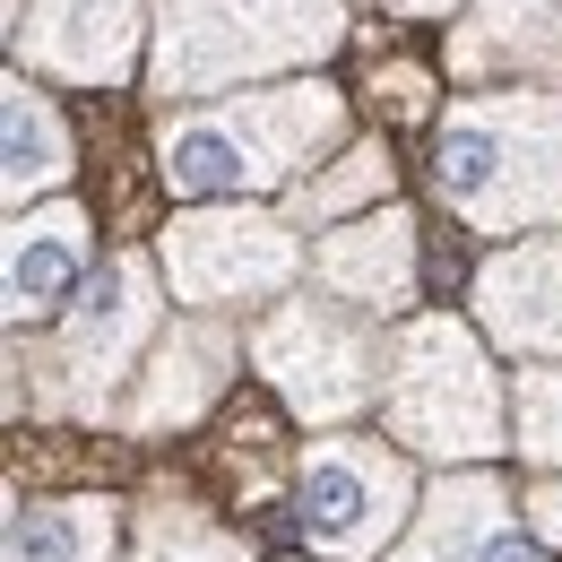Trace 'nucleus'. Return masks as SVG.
<instances>
[{"label":"nucleus","mask_w":562,"mask_h":562,"mask_svg":"<svg viewBox=\"0 0 562 562\" xmlns=\"http://www.w3.org/2000/svg\"><path fill=\"white\" fill-rule=\"evenodd\" d=\"M216 381H225V338L216 329H182V338H165V355H156V381L131 398V424L156 432V424L200 416L216 398Z\"/></svg>","instance_id":"nucleus-14"},{"label":"nucleus","mask_w":562,"mask_h":562,"mask_svg":"<svg viewBox=\"0 0 562 562\" xmlns=\"http://www.w3.org/2000/svg\"><path fill=\"white\" fill-rule=\"evenodd\" d=\"M338 44V0H165V53L156 87L200 95L243 70L278 61H321Z\"/></svg>","instance_id":"nucleus-2"},{"label":"nucleus","mask_w":562,"mask_h":562,"mask_svg":"<svg viewBox=\"0 0 562 562\" xmlns=\"http://www.w3.org/2000/svg\"><path fill=\"white\" fill-rule=\"evenodd\" d=\"M476 312L502 347L554 355L562 347V243H519L476 278Z\"/></svg>","instance_id":"nucleus-11"},{"label":"nucleus","mask_w":562,"mask_h":562,"mask_svg":"<svg viewBox=\"0 0 562 562\" xmlns=\"http://www.w3.org/2000/svg\"><path fill=\"white\" fill-rule=\"evenodd\" d=\"M398 562H546V554H537V528L510 519L502 485L468 476V485H441L424 502V528Z\"/></svg>","instance_id":"nucleus-9"},{"label":"nucleus","mask_w":562,"mask_h":562,"mask_svg":"<svg viewBox=\"0 0 562 562\" xmlns=\"http://www.w3.org/2000/svg\"><path fill=\"white\" fill-rule=\"evenodd\" d=\"M9 9H18V0H9Z\"/></svg>","instance_id":"nucleus-23"},{"label":"nucleus","mask_w":562,"mask_h":562,"mask_svg":"<svg viewBox=\"0 0 562 562\" xmlns=\"http://www.w3.org/2000/svg\"><path fill=\"white\" fill-rule=\"evenodd\" d=\"M165 269L191 303H243L294 278V243L269 216H182L165 234Z\"/></svg>","instance_id":"nucleus-8"},{"label":"nucleus","mask_w":562,"mask_h":562,"mask_svg":"<svg viewBox=\"0 0 562 562\" xmlns=\"http://www.w3.org/2000/svg\"><path fill=\"white\" fill-rule=\"evenodd\" d=\"M18 44L44 70L104 87V78L131 70V0H35L18 18Z\"/></svg>","instance_id":"nucleus-10"},{"label":"nucleus","mask_w":562,"mask_h":562,"mask_svg":"<svg viewBox=\"0 0 562 562\" xmlns=\"http://www.w3.org/2000/svg\"><path fill=\"white\" fill-rule=\"evenodd\" d=\"M251 363L285 390L294 416H355L372 398V372H381V347L372 329H355L338 303H285L251 329Z\"/></svg>","instance_id":"nucleus-5"},{"label":"nucleus","mask_w":562,"mask_h":562,"mask_svg":"<svg viewBox=\"0 0 562 562\" xmlns=\"http://www.w3.org/2000/svg\"><path fill=\"white\" fill-rule=\"evenodd\" d=\"M87 269V216L78 209H44L9 225V321H35L53 312Z\"/></svg>","instance_id":"nucleus-12"},{"label":"nucleus","mask_w":562,"mask_h":562,"mask_svg":"<svg viewBox=\"0 0 562 562\" xmlns=\"http://www.w3.org/2000/svg\"><path fill=\"white\" fill-rule=\"evenodd\" d=\"M147 321H156L147 269L139 260H113L104 278L87 285V303H78L70 338H61V363H53L44 398L70 407V416H113V381L131 372V347L147 338Z\"/></svg>","instance_id":"nucleus-7"},{"label":"nucleus","mask_w":562,"mask_h":562,"mask_svg":"<svg viewBox=\"0 0 562 562\" xmlns=\"http://www.w3.org/2000/svg\"><path fill=\"white\" fill-rule=\"evenodd\" d=\"M510 61H562V0H485L476 35L459 44V70H510Z\"/></svg>","instance_id":"nucleus-16"},{"label":"nucleus","mask_w":562,"mask_h":562,"mask_svg":"<svg viewBox=\"0 0 562 562\" xmlns=\"http://www.w3.org/2000/svg\"><path fill=\"white\" fill-rule=\"evenodd\" d=\"M104 554H113L104 502H44V510H18V528H9V562H104Z\"/></svg>","instance_id":"nucleus-17"},{"label":"nucleus","mask_w":562,"mask_h":562,"mask_svg":"<svg viewBox=\"0 0 562 562\" xmlns=\"http://www.w3.org/2000/svg\"><path fill=\"white\" fill-rule=\"evenodd\" d=\"M519 450L562 468V372H519Z\"/></svg>","instance_id":"nucleus-18"},{"label":"nucleus","mask_w":562,"mask_h":562,"mask_svg":"<svg viewBox=\"0 0 562 562\" xmlns=\"http://www.w3.org/2000/svg\"><path fill=\"white\" fill-rule=\"evenodd\" d=\"M528 528H537V537H554V546H562V485H546L537 502H528Z\"/></svg>","instance_id":"nucleus-21"},{"label":"nucleus","mask_w":562,"mask_h":562,"mask_svg":"<svg viewBox=\"0 0 562 562\" xmlns=\"http://www.w3.org/2000/svg\"><path fill=\"white\" fill-rule=\"evenodd\" d=\"M390 424H398L407 450H432V459H485L493 441H502L493 372H485V355L468 347L459 321H416V329L398 338Z\"/></svg>","instance_id":"nucleus-4"},{"label":"nucleus","mask_w":562,"mask_h":562,"mask_svg":"<svg viewBox=\"0 0 562 562\" xmlns=\"http://www.w3.org/2000/svg\"><path fill=\"white\" fill-rule=\"evenodd\" d=\"M321 278L338 285V294H355V303H407L416 294V225L390 209L372 216V225H355V234H329L321 243Z\"/></svg>","instance_id":"nucleus-13"},{"label":"nucleus","mask_w":562,"mask_h":562,"mask_svg":"<svg viewBox=\"0 0 562 562\" xmlns=\"http://www.w3.org/2000/svg\"><path fill=\"white\" fill-rule=\"evenodd\" d=\"M139 562H243L216 528H200V519H182V510H165L156 528H147V546H139Z\"/></svg>","instance_id":"nucleus-19"},{"label":"nucleus","mask_w":562,"mask_h":562,"mask_svg":"<svg viewBox=\"0 0 562 562\" xmlns=\"http://www.w3.org/2000/svg\"><path fill=\"white\" fill-rule=\"evenodd\" d=\"M407 519V476L372 441H321L294 476V528L321 554H381L390 528Z\"/></svg>","instance_id":"nucleus-6"},{"label":"nucleus","mask_w":562,"mask_h":562,"mask_svg":"<svg viewBox=\"0 0 562 562\" xmlns=\"http://www.w3.org/2000/svg\"><path fill=\"white\" fill-rule=\"evenodd\" d=\"M372 182H381V156H347V173H338V182H312V191H303V216L347 209L355 191H372Z\"/></svg>","instance_id":"nucleus-20"},{"label":"nucleus","mask_w":562,"mask_h":562,"mask_svg":"<svg viewBox=\"0 0 562 562\" xmlns=\"http://www.w3.org/2000/svg\"><path fill=\"white\" fill-rule=\"evenodd\" d=\"M432 182L441 200L476 225H528L562 209V95H502L468 104L432 139Z\"/></svg>","instance_id":"nucleus-1"},{"label":"nucleus","mask_w":562,"mask_h":562,"mask_svg":"<svg viewBox=\"0 0 562 562\" xmlns=\"http://www.w3.org/2000/svg\"><path fill=\"white\" fill-rule=\"evenodd\" d=\"M70 173V122L26 87V78H9V165H0V182H9V200H35V191H53Z\"/></svg>","instance_id":"nucleus-15"},{"label":"nucleus","mask_w":562,"mask_h":562,"mask_svg":"<svg viewBox=\"0 0 562 562\" xmlns=\"http://www.w3.org/2000/svg\"><path fill=\"white\" fill-rule=\"evenodd\" d=\"M329 139H338V87H278V95L182 122L165 139V182L173 191H269Z\"/></svg>","instance_id":"nucleus-3"},{"label":"nucleus","mask_w":562,"mask_h":562,"mask_svg":"<svg viewBox=\"0 0 562 562\" xmlns=\"http://www.w3.org/2000/svg\"><path fill=\"white\" fill-rule=\"evenodd\" d=\"M390 9H407V18H441V9H459V0H390Z\"/></svg>","instance_id":"nucleus-22"}]
</instances>
